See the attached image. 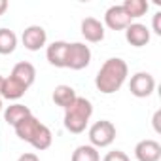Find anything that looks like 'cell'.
<instances>
[{"label":"cell","mask_w":161,"mask_h":161,"mask_svg":"<svg viewBox=\"0 0 161 161\" xmlns=\"http://www.w3.org/2000/svg\"><path fill=\"white\" fill-rule=\"evenodd\" d=\"M127 74H129L127 63L119 57H112V59L104 61V64L99 68V72L95 76V86L101 93L112 95V93L119 91V87L125 84Z\"/></svg>","instance_id":"obj_1"},{"label":"cell","mask_w":161,"mask_h":161,"mask_svg":"<svg viewBox=\"0 0 161 161\" xmlns=\"http://www.w3.org/2000/svg\"><path fill=\"white\" fill-rule=\"evenodd\" d=\"M91 114H93L91 101H87L86 97H76V101L64 110V129L74 135L84 133Z\"/></svg>","instance_id":"obj_2"},{"label":"cell","mask_w":161,"mask_h":161,"mask_svg":"<svg viewBox=\"0 0 161 161\" xmlns=\"http://www.w3.org/2000/svg\"><path fill=\"white\" fill-rule=\"evenodd\" d=\"M116 140V127L108 119L95 121L89 129V142L93 148H106Z\"/></svg>","instance_id":"obj_3"},{"label":"cell","mask_w":161,"mask_h":161,"mask_svg":"<svg viewBox=\"0 0 161 161\" xmlns=\"http://www.w3.org/2000/svg\"><path fill=\"white\" fill-rule=\"evenodd\" d=\"M89 63H91V49H89V46H86L82 42L68 44V49H66V68L82 70Z\"/></svg>","instance_id":"obj_4"},{"label":"cell","mask_w":161,"mask_h":161,"mask_svg":"<svg viewBox=\"0 0 161 161\" xmlns=\"http://www.w3.org/2000/svg\"><path fill=\"white\" fill-rule=\"evenodd\" d=\"M129 89H131V93L135 97L146 99L155 89V80H153V76L150 72H136L129 82Z\"/></svg>","instance_id":"obj_5"},{"label":"cell","mask_w":161,"mask_h":161,"mask_svg":"<svg viewBox=\"0 0 161 161\" xmlns=\"http://www.w3.org/2000/svg\"><path fill=\"white\" fill-rule=\"evenodd\" d=\"M21 40H23V46H25L29 51H38V49H42V47L46 46L47 34H46L44 27H40V25H31V27H27V29L23 31Z\"/></svg>","instance_id":"obj_6"},{"label":"cell","mask_w":161,"mask_h":161,"mask_svg":"<svg viewBox=\"0 0 161 161\" xmlns=\"http://www.w3.org/2000/svg\"><path fill=\"white\" fill-rule=\"evenodd\" d=\"M104 23H106V27L112 29V31H125V29L133 23V19L125 14V10H123L121 4H119V6H110V8L106 10V14H104Z\"/></svg>","instance_id":"obj_7"},{"label":"cell","mask_w":161,"mask_h":161,"mask_svg":"<svg viewBox=\"0 0 161 161\" xmlns=\"http://www.w3.org/2000/svg\"><path fill=\"white\" fill-rule=\"evenodd\" d=\"M135 157L138 161H159L161 159V144L152 138H144L135 146Z\"/></svg>","instance_id":"obj_8"},{"label":"cell","mask_w":161,"mask_h":161,"mask_svg":"<svg viewBox=\"0 0 161 161\" xmlns=\"http://www.w3.org/2000/svg\"><path fill=\"white\" fill-rule=\"evenodd\" d=\"M125 40L135 47H144L150 42V31L142 23H131L125 29Z\"/></svg>","instance_id":"obj_9"},{"label":"cell","mask_w":161,"mask_h":161,"mask_svg":"<svg viewBox=\"0 0 161 161\" xmlns=\"http://www.w3.org/2000/svg\"><path fill=\"white\" fill-rule=\"evenodd\" d=\"M82 36L93 44L103 42L104 40V25L95 17H86L82 21Z\"/></svg>","instance_id":"obj_10"},{"label":"cell","mask_w":161,"mask_h":161,"mask_svg":"<svg viewBox=\"0 0 161 161\" xmlns=\"http://www.w3.org/2000/svg\"><path fill=\"white\" fill-rule=\"evenodd\" d=\"M66 49H68V44L66 42H53L47 46V51H46V57L49 61L51 66L55 68H66Z\"/></svg>","instance_id":"obj_11"},{"label":"cell","mask_w":161,"mask_h":161,"mask_svg":"<svg viewBox=\"0 0 161 161\" xmlns=\"http://www.w3.org/2000/svg\"><path fill=\"white\" fill-rule=\"evenodd\" d=\"M40 119H36L32 114L31 116H27L25 119H21L14 129H15V135L21 138V140H25V142H29L31 144V140L34 138V135L38 133V129H40Z\"/></svg>","instance_id":"obj_12"},{"label":"cell","mask_w":161,"mask_h":161,"mask_svg":"<svg viewBox=\"0 0 161 161\" xmlns=\"http://www.w3.org/2000/svg\"><path fill=\"white\" fill-rule=\"evenodd\" d=\"M27 89L29 87H25L21 82H17L15 78L8 76V78H4L2 87H0V97L8 99V101H17V99H21L27 93Z\"/></svg>","instance_id":"obj_13"},{"label":"cell","mask_w":161,"mask_h":161,"mask_svg":"<svg viewBox=\"0 0 161 161\" xmlns=\"http://www.w3.org/2000/svg\"><path fill=\"white\" fill-rule=\"evenodd\" d=\"M12 78H15L17 82H21L25 87H31V86L34 84V80H36V68H34L31 63L21 61V63H17V64L14 66Z\"/></svg>","instance_id":"obj_14"},{"label":"cell","mask_w":161,"mask_h":161,"mask_svg":"<svg viewBox=\"0 0 161 161\" xmlns=\"http://www.w3.org/2000/svg\"><path fill=\"white\" fill-rule=\"evenodd\" d=\"M76 91H74V87H70V86H57L55 87V91H53V103L57 104V106H61V108H68L74 101H76Z\"/></svg>","instance_id":"obj_15"},{"label":"cell","mask_w":161,"mask_h":161,"mask_svg":"<svg viewBox=\"0 0 161 161\" xmlns=\"http://www.w3.org/2000/svg\"><path fill=\"white\" fill-rule=\"evenodd\" d=\"M32 112L29 110V106H25V104H10L6 110H4V119H6V123L8 125H17L21 119H25L27 116H31Z\"/></svg>","instance_id":"obj_16"},{"label":"cell","mask_w":161,"mask_h":161,"mask_svg":"<svg viewBox=\"0 0 161 161\" xmlns=\"http://www.w3.org/2000/svg\"><path fill=\"white\" fill-rule=\"evenodd\" d=\"M17 47V36L10 29H0V55H10Z\"/></svg>","instance_id":"obj_17"},{"label":"cell","mask_w":161,"mask_h":161,"mask_svg":"<svg viewBox=\"0 0 161 161\" xmlns=\"http://www.w3.org/2000/svg\"><path fill=\"white\" fill-rule=\"evenodd\" d=\"M121 8L125 10V14L131 19H138V17H142L148 12L150 4L146 2V0H125V2L121 4Z\"/></svg>","instance_id":"obj_18"},{"label":"cell","mask_w":161,"mask_h":161,"mask_svg":"<svg viewBox=\"0 0 161 161\" xmlns=\"http://www.w3.org/2000/svg\"><path fill=\"white\" fill-rule=\"evenodd\" d=\"M51 142H53V135H51L49 127H46V125L42 123L40 129H38V133H36L34 138L31 140V146L42 152V150H47V148L51 146Z\"/></svg>","instance_id":"obj_19"},{"label":"cell","mask_w":161,"mask_h":161,"mask_svg":"<svg viewBox=\"0 0 161 161\" xmlns=\"http://www.w3.org/2000/svg\"><path fill=\"white\" fill-rule=\"evenodd\" d=\"M70 161H101V155H99L97 148H93L91 144H84V146H78L72 152Z\"/></svg>","instance_id":"obj_20"},{"label":"cell","mask_w":161,"mask_h":161,"mask_svg":"<svg viewBox=\"0 0 161 161\" xmlns=\"http://www.w3.org/2000/svg\"><path fill=\"white\" fill-rule=\"evenodd\" d=\"M103 161H131V159H129V155H127L125 152H121V150H114V152H108V153L104 155Z\"/></svg>","instance_id":"obj_21"},{"label":"cell","mask_w":161,"mask_h":161,"mask_svg":"<svg viewBox=\"0 0 161 161\" xmlns=\"http://www.w3.org/2000/svg\"><path fill=\"white\" fill-rule=\"evenodd\" d=\"M153 32H155L157 36H161V14H159V12L153 15Z\"/></svg>","instance_id":"obj_22"},{"label":"cell","mask_w":161,"mask_h":161,"mask_svg":"<svg viewBox=\"0 0 161 161\" xmlns=\"http://www.w3.org/2000/svg\"><path fill=\"white\" fill-rule=\"evenodd\" d=\"M17 161H40V159H38V155H36V153H32V152H27V153L19 155V159H17Z\"/></svg>","instance_id":"obj_23"},{"label":"cell","mask_w":161,"mask_h":161,"mask_svg":"<svg viewBox=\"0 0 161 161\" xmlns=\"http://www.w3.org/2000/svg\"><path fill=\"white\" fill-rule=\"evenodd\" d=\"M159 119H161V112L157 110V112L153 114V129H155V133H161V127H159Z\"/></svg>","instance_id":"obj_24"},{"label":"cell","mask_w":161,"mask_h":161,"mask_svg":"<svg viewBox=\"0 0 161 161\" xmlns=\"http://www.w3.org/2000/svg\"><path fill=\"white\" fill-rule=\"evenodd\" d=\"M6 10H8V2L6 0H0V15H4Z\"/></svg>","instance_id":"obj_25"},{"label":"cell","mask_w":161,"mask_h":161,"mask_svg":"<svg viewBox=\"0 0 161 161\" xmlns=\"http://www.w3.org/2000/svg\"><path fill=\"white\" fill-rule=\"evenodd\" d=\"M2 82H4V78H2V76H0V87H2Z\"/></svg>","instance_id":"obj_26"},{"label":"cell","mask_w":161,"mask_h":161,"mask_svg":"<svg viewBox=\"0 0 161 161\" xmlns=\"http://www.w3.org/2000/svg\"><path fill=\"white\" fill-rule=\"evenodd\" d=\"M0 112H2V97H0Z\"/></svg>","instance_id":"obj_27"}]
</instances>
